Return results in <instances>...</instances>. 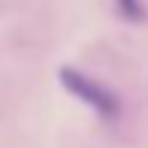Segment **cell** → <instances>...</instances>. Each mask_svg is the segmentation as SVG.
<instances>
[{
  "instance_id": "cell-2",
  "label": "cell",
  "mask_w": 148,
  "mask_h": 148,
  "mask_svg": "<svg viewBox=\"0 0 148 148\" xmlns=\"http://www.w3.org/2000/svg\"><path fill=\"white\" fill-rule=\"evenodd\" d=\"M118 9L124 12L127 18H139L142 15V3H139V0H118Z\"/></svg>"
},
{
  "instance_id": "cell-1",
  "label": "cell",
  "mask_w": 148,
  "mask_h": 148,
  "mask_svg": "<svg viewBox=\"0 0 148 148\" xmlns=\"http://www.w3.org/2000/svg\"><path fill=\"white\" fill-rule=\"evenodd\" d=\"M58 79H60V85H64L73 97H79L85 106H91L97 115H103V118H115L118 115V97L109 88H103L100 82H94L91 76L73 70V66H60Z\"/></svg>"
}]
</instances>
